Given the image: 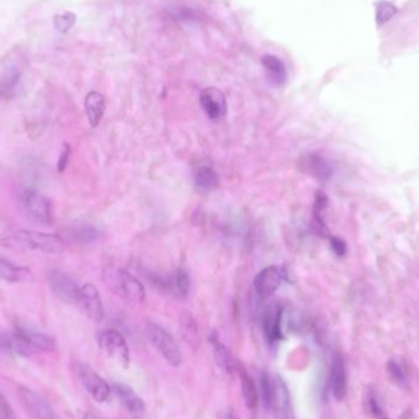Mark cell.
Segmentation results:
<instances>
[{
  "instance_id": "cell-33",
  "label": "cell",
  "mask_w": 419,
  "mask_h": 419,
  "mask_svg": "<svg viewBox=\"0 0 419 419\" xmlns=\"http://www.w3.org/2000/svg\"><path fill=\"white\" fill-rule=\"evenodd\" d=\"M70 154H71V149H70V146L68 143H65V145H64L63 151H62V154H60V157H59L58 159V166H57L59 172H64L65 168L68 167Z\"/></svg>"
},
{
  "instance_id": "cell-12",
  "label": "cell",
  "mask_w": 419,
  "mask_h": 419,
  "mask_svg": "<svg viewBox=\"0 0 419 419\" xmlns=\"http://www.w3.org/2000/svg\"><path fill=\"white\" fill-rule=\"evenodd\" d=\"M329 388L335 400L342 401L347 393V374L344 358L335 353L331 359L329 373Z\"/></svg>"
},
{
  "instance_id": "cell-8",
  "label": "cell",
  "mask_w": 419,
  "mask_h": 419,
  "mask_svg": "<svg viewBox=\"0 0 419 419\" xmlns=\"http://www.w3.org/2000/svg\"><path fill=\"white\" fill-rule=\"evenodd\" d=\"M78 305L82 309L87 318L95 323H100L105 318V309L101 296L95 285L86 283L80 289V297Z\"/></svg>"
},
{
  "instance_id": "cell-28",
  "label": "cell",
  "mask_w": 419,
  "mask_h": 419,
  "mask_svg": "<svg viewBox=\"0 0 419 419\" xmlns=\"http://www.w3.org/2000/svg\"><path fill=\"white\" fill-rule=\"evenodd\" d=\"M272 390H274V379H271L267 373H261L260 391L262 404H265L266 409H270L271 400H272Z\"/></svg>"
},
{
  "instance_id": "cell-34",
  "label": "cell",
  "mask_w": 419,
  "mask_h": 419,
  "mask_svg": "<svg viewBox=\"0 0 419 419\" xmlns=\"http://www.w3.org/2000/svg\"><path fill=\"white\" fill-rule=\"evenodd\" d=\"M331 248H332L336 254L340 255V256H342L346 253L345 242H342L341 239L331 238Z\"/></svg>"
},
{
  "instance_id": "cell-27",
  "label": "cell",
  "mask_w": 419,
  "mask_h": 419,
  "mask_svg": "<svg viewBox=\"0 0 419 419\" xmlns=\"http://www.w3.org/2000/svg\"><path fill=\"white\" fill-rule=\"evenodd\" d=\"M388 374L390 379L398 385L400 388H404L407 385V374L404 369V366H401L398 362L389 361L388 363Z\"/></svg>"
},
{
  "instance_id": "cell-24",
  "label": "cell",
  "mask_w": 419,
  "mask_h": 419,
  "mask_svg": "<svg viewBox=\"0 0 419 419\" xmlns=\"http://www.w3.org/2000/svg\"><path fill=\"white\" fill-rule=\"evenodd\" d=\"M179 329L181 336L186 341V344L194 345L197 344L199 339V329H197V321L190 312H183L179 318Z\"/></svg>"
},
{
  "instance_id": "cell-25",
  "label": "cell",
  "mask_w": 419,
  "mask_h": 419,
  "mask_svg": "<svg viewBox=\"0 0 419 419\" xmlns=\"http://www.w3.org/2000/svg\"><path fill=\"white\" fill-rule=\"evenodd\" d=\"M328 199L323 194H318L317 199H315V205H314V224H315V229L318 231L319 233L321 235H325L328 233V229H326V224H325L324 213L325 208H326V202Z\"/></svg>"
},
{
  "instance_id": "cell-18",
  "label": "cell",
  "mask_w": 419,
  "mask_h": 419,
  "mask_svg": "<svg viewBox=\"0 0 419 419\" xmlns=\"http://www.w3.org/2000/svg\"><path fill=\"white\" fill-rule=\"evenodd\" d=\"M114 393L119 398L121 404L133 414H143L146 411V404L143 398L139 396L133 388L127 386L125 384L118 382L114 385Z\"/></svg>"
},
{
  "instance_id": "cell-7",
  "label": "cell",
  "mask_w": 419,
  "mask_h": 419,
  "mask_svg": "<svg viewBox=\"0 0 419 419\" xmlns=\"http://www.w3.org/2000/svg\"><path fill=\"white\" fill-rule=\"evenodd\" d=\"M270 409H272L276 419H296L291 393L281 377H274Z\"/></svg>"
},
{
  "instance_id": "cell-1",
  "label": "cell",
  "mask_w": 419,
  "mask_h": 419,
  "mask_svg": "<svg viewBox=\"0 0 419 419\" xmlns=\"http://www.w3.org/2000/svg\"><path fill=\"white\" fill-rule=\"evenodd\" d=\"M103 276L112 292L125 302L141 304L145 301L146 293L141 282L127 270L119 267H107Z\"/></svg>"
},
{
  "instance_id": "cell-15",
  "label": "cell",
  "mask_w": 419,
  "mask_h": 419,
  "mask_svg": "<svg viewBox=\"0 0 419 419\" xmlns=\"http://www.w3.org/2000/svg\"><path fill=\"white\" fill-rule=\"evenodd\" d=\"M301 170L319 181H328L334 168L328 159L319 154H309L301 159Z\"/></svg>"
},
{
  "instance_id": "cell-30",
  "label": "cell",
  "mask_w": 419,
  "mask_h": 419,
  "mask_svg": "<svg viewBox=\"0 0 419 419\" xmlns=\"http://www.w3.org/2000/svg\"><path fill=\"white\" fill-rule=\"evenodd\" d=\"M73 238L79 243H89L97 238V231L90 226H79L71 231Z\"/></svg>"
},
{
  "instance_id": "cell-6",
  "label": "cell",
  "mask_w": 419,
  "mask_h": 419,
  "mask_svg": "<svg viewBox=\"0 0 419 419\" xmlns=\"http://www.w3.org/2000/svg\"><path fill=\"white\" fill-rule=\"evenodd\" d=\"M48 281L54 294L60 301L78 305L81 287H79L71 277L68 276L63 271L55 269L49 272Z\"/></svg>"
},
{
  "instance_id": "cell-2",
  "label": "cell",
  "mask_w": 419,
  "mask_h": 419,
  "mask_svg": "<svg viewBox=\"0 0 419 419\" xmlns=\"http://www.w3.org/2000/svg\"><path fill=\"white\" fill-rule=\"evenodd\" d=\"M14 240L26 249L42 251L47 254H60L65 248L64 239L57 233H43L21 229L14 233Z\"/></svg>"
},
{
  "instance_id": "cell-26",
  "label": "cell",
  "mask_w": 419,
  "mask_h": 419,
  "mask_svg": "<svg viewBox=\"0 0 419 419\" xmlns=\"http://www.w3.org/2000/svg\"><path fill=\"white\" fill-rule=\"evenodd\" d=\"M173 291L178 297H186L189 294L190 289V278L188 272L184 270H179L175 272V280H173Z\"/></svg>"
},
{
  "instance_id": "cell-16",
  "label": "cell",
  "mask_w": 419,
  "mask_h": 419,
  "mask_svg": "<svg viewBox=\"0 0 419 419\" xmlns=\"http://www.w3.org/2000/svg\"><path fill=\"white\" fill-rule=\"evenodd\" d=\"M235 372L238 373L239 379H240L242 395L244 398L245 406H247V409L255 411L258 409V404H259V393H258L254 379L251 377L249 372L245 369V366L240 362H237Z\"/></svg>"
},
{
  "instance_id": "cell-22",
  "label": "cell",
  "mask_w": 419,
  "mask_h": 419,
  "mask_svg": "<svg viewBox=\"0 0 419 419\" xmlns=\"http://www.w3.org/2000/svg\"><path fill=\"white\" fill-rule=\"evenodd\" d=\"M194 183H195V188L197 190L202 191V193H208V191L217 189L220 178L213 167L202 165L199 166L194 172Z\"/></svg>"
},
{
  "instance_id": "cell-36",
  "label": "cell",
  "mask_w": 419,
  "mask_h": 419,
  "mask_svg": "<svg viewBox=\"0 0 419 419\" xmlns=\"http://www.w3.org/2000/svg\"><path fill=\"white\" fill-rule=\"evenodd\" d=\"M82 419H101V418H100V417H98V416H96V414L87 413V414H85V417H84V418H82Z\"/></svg>"
},
{
  "instance_id": "cell-9",
  "label": "cell",
  "mask_w": 419,
  "mask_h": 419,
  "mask_svg": "<svg viewBox=\"0 0 419 419\" xmlns=\"http://www.w3.org/2000/svg\"><path fill=\"white\" fill-rule=\"evenodd\" d=\"M22 204L27 213L41 223H51L53 221L52 204L47 197L36 190H26L22 195Z\"/></svg>"
},
{
  "instance_id": "cell-21",
  "label": "cell",
  "mask_w": 419,
  "mask_h": 419,
  "mask_svg": "<svg viewBox=\"0 0 419 419\" xmlns=\"http://www.w3.org/2000/svg\"><path fill=\"white\" fill-rule=\"evenodd\" d=\"M85 111L91 127H97L101 123L106 112V100L103 95L97 91H91L90 93L86 96Z\"/></svg>"
},
{
  "instance_id": "cell-31",
  "label": "cell",
  "mask_w": 419,
  "mask_h": 419,
  "mask_svg": "<svg viewBox=\"0 0 419 419\" xmlns=\"http://www.w3.org/2000/svg\"><path fill=\"white\" fill-rule=\"evenodd\" d=\"M75 21H76V17L73 12H63L54 17V27L57 31L65 33L74 26Z\"/></svg>"
},
{
  "instance_id": "cell-14",
  "label": "cell",
  "mask_w": 419,
  "mask_h": 419,
  "mask_svg": "<svg viewBox=\"0 0 419 419\" xmlns=\"http://www.w3.org/2000/svg\"><path fill=\"white\" fill-rule=\"evenodd\" d=\"M282 320H283V309L280 305H271L267 309L262 320V328L265 334L266 340L270 345H276L283 340V329H282Z\"/></svg>"
},
{
  "instance_id": "cell-4",
  "label": "cell",
  "mask_w": 419,
  "mask_h": 419,
  "mask_svg": "<svg viewBox=\"0 0 419 419\" xmlns=\"http://www.w3.org/2000/svg\"><path fill=\"white\" fill-rule=\"evenodd\" d=\"M98 346L107 356L114 359L121 366H129L130 353L127 341L117 330H106L98 335Z\"/></svg>"
},
{
  "instance_id": "cell-20",
  "label": "cell",
  "mask_w": 419,
  "mask_h": 419,
  "mask_svg": "<svg viewBox=\"0 0 419 419\" xmlns=\"http://www.w3.org/2000/svg\"><path fill=\"white\" fill-rule=\"evenodd\" d=\"M33 275L31 270L26 266L16 265L11 261L0 258V280L20 283V282L32 281Z\"/></svg>"
},
{
  "instance_id": "cell-13",
  "label": "cell",
  "mask_w": 419,
  "mask_h": 419,
  "mask_svg": "<svg viewBox=\"0 0 419 419\" xmlns=\"http://www.w3.org/2000/svg\"><path fill=\"white\" fill-rule=\"evenodd\" d=\"M20 398L35 419H62L46 400L30 389H21Z\"/></svg>"
},
{
  "instance_id": "cell-17",
  "label": "cell",
  "mask_w": 419,
  "mask_h": 419,
  "mask_svg": "<svg viewBox=\"0 0 419 419\" xmlns=\"http://www.w3.org/2000/svg\"><path fill=\"white\" fill-rule=\"evenodd\" d=\"M210 344L213 347V358L218 368L227 375H231L232 373L235 372L237 361H234L233 357L229 353V348L223 345L222 341L220 340L216 331H213V334L210 335Z\"/></svg>"
},
{
  "instance_id": "cell-35",
  "label": "cell",
  "mask_w": 419,
  "mask_h": 419,
  "mask_svg": "<svg viewBox=\"0 0 419 419\" xmlns=\"http://www.w3.org/2000/svg\"><path fill=\"white\" fill-rule=\"evenodd\" d=\"M222 419H239L237 413L234 412L233 409H227L224 414H223Z\"/></svg>"
},
{
  "instance_id": "cell-23",
  "label": "cell",
  "mask_w": 419,
  "mask_h": 419,
  "mask_svg": "<svg viewBox=\"0 0 419 419\" xmlns=\"http://www.w3.org/2000/svg\"><path fill=\"white\" fill-rule=\"evenodd\" d=\"M261 63L265 68L266 74L269 76L271 82L276 86H281L287 81V70L281 59L275 55H264Z\"/></svg>"
},
{
  "instance_id": "cell-11",
  "label": "cell",
  "mask_w": 419,
  "mask_h": 419,
  "mask_svg": "<svg viewBox=\"0 0 419 419\" xmlns=\"http://www.w3.org/2000/svg\"><path fill=\"white\" fill-rule=\"evenodd\" d=\"M283 274L277 266H267L255 276L254 287L261 298H270L281 286Z\"/></svg>"
},
{
  "instance_id": "cell-19",
  "label": "cell",
  "mask_w": 419,
  "mask_h": 419,
  "mask_svg": "<svg viewBox=\"0 0 419 419\" xmlns=\"http://www.w3.org/2000/svg\"><path fill=\"white\" fill-rule=\"evenodd\" d=\"M15 330L21 335L24 340L26 341L32 350H43V352H52L55 350V342L48 335L24 325H17Z\"/></svg>"
},
{
  "instance_id": "cell-29",
  "label": "cell",
  "mask_w": 419,
  "mask_h": 419,
  "mask_svg": "<svg viewBox=\"0 0 419 419\" xmlns=\"http://www.w3.org/2000/svg\"><path fill=\"white\" fill-rule=\"evenodd\" d=\"M366 404L368 411L372 414V417H374L375 419H389L385 409L382 407L375 393H372V391L368 393V396L366 398Z\"/></svg>"
},
{
  "instance_id": "cell-3",
  "label": "cell",
  "mask_w": 419,
  "mask_h": 419,
  "mask_svg": "<svg viewBox=\"0 0 419 419\" xmlns=\"http://www.w3.org/2000/svg\"><path fill=\"white\" fill-rule=\"evenodd\" d=\"M146 335L151 345L154 346L159 355L172 366H179L183 362L181 348L175 337L167 332L163 328L154 323H149L146 326Z\"/></svg>"
},
{
  "instance_id": "cell-5",
  "label": "cell",
  "mask_w": 419,
  "mask_h": 419,
  "mask_svg": "<svg viewBox=\"0 0 419 419\" xmlns=\"http://www.w3.org/2000/svg\"><path fill=\"white\" fill-rule=\"evenodd\" d=\"M78 375L82 386L97 402H106L111 396L112 389L103 377L86 364H79Z\"/></svg>"
},
{
  "instance_id": "cell-10",
  "label": "cell",
  "mask_w": 419,
  "mask_h": 419,
  "mask_svg": "<svg viewBox=\"0 0 419 419\" xmlns=\"http://www.w3.org/2000/svg\"><path fill=\"white\" fill-rule=\"evenodd\" d=\"M200 105L211 121H221L227 112L226 97L221 90L216 87H208L202 90L200 95Z\"/></svg>"
},
{
  "instance_id": "cell-32",
  "label": "cell",
  "mask_w": 419,
  "mask_h": 419,
  "mask_svg": "<svg viewBox=\"0 0 419 419\" xmlns=\"http://www.w3.org/2000/svg\"><path fill=\"white\" fill-rule=\"evenodd\" d=\"M0 419H19L6 398L0 393Z\"/></svg>"
}]
</instances>
